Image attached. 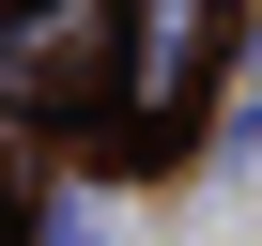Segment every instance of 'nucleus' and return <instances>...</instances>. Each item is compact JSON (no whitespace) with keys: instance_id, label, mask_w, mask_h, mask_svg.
<instances>
[{"instance_id":"nucleus-1","label":"nucleus","mask_w":262,"mask_h":246,"mask_svg":"<svg viewBox=\"0 0 262 246\" xmlns=\"http://www.w3.org/2000/svg\"><path fill=\"white\" fill-rule=\"evenodd\" d=\"M201 46H216V0H123V108L170 123L201 92Z\"/></svg>"},{"instance_id":"nucleus-2","label":"nucleus","mask_w":262,"mask_h":246,"mask_svg":"<svg viewBox=\"0 0 262 246\" xmlns=\"http://www.w3.org/2000/svg\"><path fill=\"white\" fill-rule=\"evenodd\" d=\"M93 31H108V0H47L31 31H0V92H47V77H62Z\"/></svg>"}]
</instances>
